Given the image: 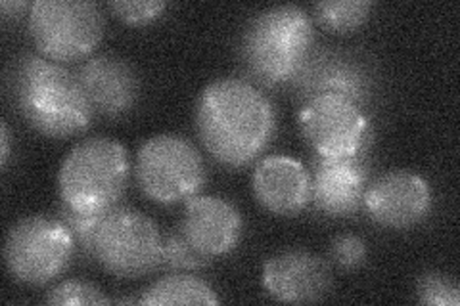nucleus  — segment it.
<instances>
[{
  "mask_svg": "<svg viewBox=\"0 0 460 306\" xmlns=\"http://www.w3.org/2000/svg\"><path fill=\"white\" fill-rule=\"evenodd\" d=\"M368 152L355 157L316 155L311 170V203L332 218H349L363 207L368 186Z\"/></svg>",
  "mask_w": 460,
  "mask_h": 306,
  "instance_id": "12",
  "label": "nucleus"
},
{
  "mask_svg": "<svg viewBox=\"0 0 460 306\" xmlns=\"http://www.w3.org/2000/svg\"><path fill=\"white\" fill-rule=\"evenodd\" d=\"M253 194L261 205L279 216H294L311 203V172L288 155H267L257 163Z\"/></svg>",
  "mask_w": 460,
  "mask_h": 306,
  "instance_id": "16",
  "label": "nucleus"
},
{
  "mask_svg": "<svg viewBox=\"0 0 460 306\" xmlns=\"http://www.w3.org/2000/svg\"><path fill=\"white\" fill-rule=\"evenodd\" d=\"M164 236L154 218L138 209L115 205L104 213L93 238V258L111 275L142 278L160 268Z\"/></svg>",
  "mask_w": 460,
  "mask_h": 306,
  "instance_id": "6",
  "label": "nucleus"
},
{
  "mask_svg": "<svg viewBox=\"0 0 460 306\" xmlns=\"http://www.w3.org/2000/svg\"><path fill=\"white\" fill-rule=\"evenodd\" d=\"M135 177L148 199L160 205H177L204 189L208 170L204 157L189 138L164 133L140 145Z\"/></svg>",
  "mask_w": 460,
  "mask_h": 306,
  "instance_id": "5",
  "label": "nucleus"
},
{
  "mask_svg": "<svg viewBox=\"0 0 460 306\" xmlns=\"http://www.w3.org/2000/svg\"><path fill=\"white\" fill-rule=\"evenodd\" d=\"M31 3H25V0H3L0 3V13H3V22L8 23L10 20H20L22 16H29V10H31Z\"/></svg>",
  "mask_w": 460,
  "mask_h": 306,
  "instance_id": "25",
  "label": "nucleus"
},
{
  "mask_svg": "<svg viewBox=\"0 0 460 306\" xmlns=\"http://www.w3.org/2000/svg\"><path fill=\"white\" fill-rule=\"evenodd\" d=\"M416 297L429 306H458L460 289L449 274L426 272L416 285Z\"/></svg>",
  "mask_w": 460,
  "mask_h": 306,
  "instance_id": "22",
  "label": "nucleus"
},
{
  "mask_svg": "<svg viewBox=\"0 0 460 306\" xmlns=\"http://www.w3.org/2000/svg\"><path fill=\"white\" fill-rule=\"evenodd\" d=\"M164 0H113L110 10L127 25H146L155 22L165 12Z\"/></svg>",
  "mask_w": 460,
  "mask_h": 306,
  "instance_id": "23",
  "label": "nucleus"
},
{
  "mask_svg": "<svg viewBox=\"0 0 460 306\" xmlns=\"http://www.w3.org/2000/svg\"><path fill=\"white\" fill-rule=\"evenodd\" d=\"M10 92L25 123L49 138L84 133L94 109L77 73L42 54H22L12 66Z\"/></svg>",
  "mask_w": 460,
  "mask_h": 306,
  "instance_id": "2",
  "label": "nucleus"
},
{
  "mask_svg": "<svg viewBox=\"0 0 460 306\" xmlns=\"http://www.w3.org/2000/svg\"><path fill=\"white\" fill-rule=\"evenodd\" d=\"M290 84L301 101L332 94L363 109L372 101L376 89L372 71L363 60L332 48H313Z\"/></svg>",
  "mask_w": 460,
  "mask_h": 306,
  "instance_id": "10",
  "label": "nucleus"
},
{
  "mask_svg": "<svg viewBox=\"0 0 460 306\" xmlns=\"http://www.w3.org/2000/svg\"><path fill=\"white\" fill-rule=\"evenodd\" d=\"M313 48L314 29L307 12L280 4L257 12L246 23L238 56L253 84L280 86L294 81Z\"/></svg>",
  "mask_w": 460,
  "mask_h": 306,
  "instance_id": "3",
  "label": "nucleus"
},
{
  "mask_svg": "<svg viewBox=\"0 0 460 306\" xmlns=\"http://www.w3.org/2000/svg\"><path fill=\"white\" fill-rule=\"evenodd\" d=\"M27 29L39 54L67 64L89 57L104 37V12L93 0H37Z\"/></svg>",
  "mask_w": 460,
  "mask_h": 306,
  "instance_id": "7",
  "label": "nucleus"
},
{
  "mask_svg": "<svg viewBox=\"0 0 460 306\" xmlns=\"http://www.w3.org/2000/svg\"><path fill=\"white\" fill-rule=\"evenodd\" d=\"M372 10L370 0H321L313 4V16L326 31L343 35L361 27Z\"/></svg>",
  "mask_w": 460,
  "mask_h": 306,
  "instance_id": "18",
  "label": "nucleus"
},
{
  "mask_svg": "<svg viewBox=\"0 0 460 306\" xmlns=\"http://www.w3.org/2000/svg\"><path fill=\"white\" fill-rule=\"evenodd\" d=\"M211 257L204 255L199 249L184 238L182 232L177 228L169 232L164 238L160 268L172 272H192L201 270L211 265Z\"/></svg>",
  "mask_w": 460,
  "mask_h": 306,
  "instance_id": "19",
  "label": "nucleus"
},
{
  "mask_svg": "<svg viewBox=\"0 0 460 306\" xmlns=\"http://www.w3.org/2000/svg\"><path fill=\"white\" fill-rule=\"evenodd\" d=\"M128 179L131 162L121 142L108 136L84 138L58 170V196L71 209L106 213L119 205Z\"/></svg>",
  "mask_w": 460,
  "mask_h": 306,
  "instance_id": "4",
  "label": "nucleus"
},
{
  "mask_svg": "<svg viewBox=\"0 0 460 306\" xmlns=\"http://www.w3.org/2000/svg\"><path fill=\"white\" fill-rule=\"evenodd\" d=\"M75 249L71 232L54 214H29L8 230L4 265L16 282L45 285L69 267Z\"/></svg>",
  "mask_w": 460,
  "mask_h": 306,
  "instance_id": "8",
  "label": "nucleus"
},
{
  "mask_svg": "<svg viewBox=\"0 0 460 306\" xmlns=\"http://www.w3.org/2000/svg\"><path fill=\"white\" fill-rule=\"evenodd\" d=\"M179 230L196 249L215 258L236 249L243 234L240 211L219 196L198 194L184 203Z\"/></svg>",
  "mask_w": 460,
  "mask_h": 306,
  "instance_id": "14",
  "label": "nucleus"
},
{
  "mask_svg": "<svg viewBox=\"0 0 460 306\" xmlns=\"http://www.w3.org/2000/svg\"><path fill=\"white\" fill-rule=\"evenodd\" d=\"M429 184L411 170H390L367 186L363 205L374 223L405 230L420 224L431 211Z\"/></svg>",
  "mask_w": 460,
  "mask_h": 306,
  "instance_id": "11",
  "label": "nucleus"
},
{
  "mask_svg": "<svg viewBox=\"0 0 460 306\" xmlns=\"http://www.w3.org/2000/svg\"><path fill=\"white\" fill-rule=\"evenodd\" d=\"M299 127L321 157H355L370 148V121L365 109L340 96L323 94L304 101Z\"/></svg>",
  "mask_w": 460,
  "mask_h": 306,
  "instance_id": "9",
  "label": "nucleus"
},
{
  "mask_svg": "<svg viewBox=\"0 0 460 306\" xmlns=\"http://www.w3.org/2000/svg\"><path fill=\"white\" fill-rule=\"evenodd\" d=\"M10 127L6 121L0 123V144H3V148H0V163H3V169H6L8 165V159L12 153V140H10Z\"/></svg>",
  "mask_w": 460,
  "mask_h": 306,
  "instance_id": "26",
  "label": "nucleus"
},
{
  "mask_svg": "<svg viewBox=\"0 0 460 306\" xmlns=\"http://www.w3.org/2000/svg\"><path fill=\"white\" fill-rule=\"evenodd\" d=\"M261 280L272 299L296 304L321 301L332 287V274L326 262L304 249L270 257L263 267Z\"/></svg>",
  "mask_w": 460,
  "mask_h": 306,
  "instance_id": "15",
  "label": "nucleus"
},
{
  "mask_svg": "<svg viewBox=\"0 0 460 306\" xmlns=\"http://www.w3.org/2000/svg\"><path fill=\"white\" fill-rule=\"evenodd\" d=\"M75 73L94 113L102 118H125L138 104L140 77L125 57L115 54L89 56Z\"/></svg>",
  "mask_w": 460,
  "mask_h": 306,
  "instance_id": "13",
  "label": "nucleus"
},
{
  "mask_svg": "<svg viewBox=\"0 0 460 306\" xmlns=\"http://www.w3.org/2000/svg\"><path fill=\"white\" fill-rule=\"evenodd\" d=\"M47 304L67 306V304H110L113 302L104 295V291L91 282L66 280L56 284L45 295Z\"/></svg>",
  "mask_w": 460,
  "mask_h": 306,
  "instance_id": "21",
  "label": "nucleus"
},
{
  "mask_svg": "<svg viewBox=\"0 0 460 306\" xmlns=\"http://www.w3.org/2000/svg\"><path fill=\"white\" fill-rule=\"evenodd\" d=\"M275 130V108L248 79H215L198 98L196 133L206 152L225 167L250 165L267 150Z\"/></svg>",
  "mask_w": 460,
  "mask_h": 306,
  "instance_id": "1",
  "label": "nucleus"
},
{
  "mask_svg": "<svg viewBox=\"0 0 460 306\" xmlns=\"http://www.w3.org/2000/svg\"><path fill=\"white\" fill-rule=\"evenodd\" d=\"M140 304H219L215 289L198 275L171 272L142 291Z\"/></svg>",
  "mask_w": 460,
  "mask_h": 306,
  "instance_id": "17",
  "label": "nucleus"
},
{
  "mask_svg": "<svg viewBox=\"0 0 460 306\" xmlns=\"http://www.w3.org/2000/svg\"><path fill=\"white\" fill-rule=\"evenodd\" d=\"M368 255L367 243L363 238L355 234H341L332 240L330 245V258H332L340 268L353 270L365 265Z\"/></svg>",
  "mask_w": 460,
  "mask_h": 306,
  "instance_id": "24",
  "label": "nucleus"
},
{
  "mask_svg": "<svg viewBox=\"0 0 460 306\" xmlns=\"http://www.w3.org/2000/svg\"><path fill=\"white\" fill-rule=\"evenodd\" d=\"M52 214L58 218V221H62L66 228L71 232V236H74L79 251L93 257V238L100 221H102L104 213H83V211L67 207L66 203L60 201Z\"/></svg>",
  "mask_w": 460,
  "mask_h": 306,
  "instance_id": "20",
  "label": "nucleus"
}]
</instances>
